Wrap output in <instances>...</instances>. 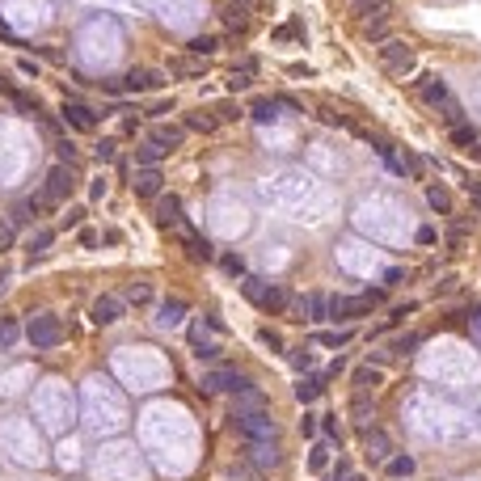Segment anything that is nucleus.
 Instances as JSON below:
<instances>
[{
  "mask_svg": "<svg viewBox=\"0 0 481 481\" xmlns=\"http://www.w3.org/2000/svg\"><path fill=\"white\" fill-rule=\"evenodd\" d=\"M123 295H97L93 308H89V317H93V325H114L118 317H123Z\"/></svg>",
  "mask_w": 481,
  "mask_h": 481,
  "instance_id": "nucleus-9",
  "label": "nucleus"
},
{
  "mask_svg": "<svg viewBox=\"0 0 481 481\" xmlns=\"http://www.w3.org/2000/svg\"><path fill=\"white\" fill-rule=\"evenodd\" d=\"M72 186H76V182H72V165H55L47 173V182H43V198L55 207V203H64V198L72 194Z\"/></svg>",
  "mask_w": 481,
  "mask_h": 481,
  "instance_id": "nucleus-7",
  "label": "nucleus"
},
{
  "mask_svg": "<svg viewBox=\"0 0 481 481\" xmlns=\"http://www.w3.org/2000/svg\"><path fill=\"white\" fill-rule=\"evenodd\" d=\"M81 220H85V207H72V211H68V216H64V228H76V224H81Z\"/></svg>",
  "mask_w": 481,
  "mask_h": 481,
  "instance_id": "nucleus-43",
  "label": "nucleus"
},
{
  "mask_svg": "<svg viewBox=\"0 0 481 481\" xmlns=\"http://www.w3.org/2000/svg\"><path fill=\"white\" fill-rule=\"evenodd\" d=\"M388 452H393L388 435L385 431H368V456H372V460H388Z\"/></svg>",
  "mask_w": 481,
  "mask_h": 481,
  "instance_id": "nucleus-19",
  "label": "nucleus"
},
{
  "mask_svg": "<svg viewBox=\"0 0 481 481\" xmlns=\"http://www.w3.org/2000/svg\"><path fill=\"white\" fill-rule=\"evenodd\" d=\"M363 34H368V39H376V43H385V39H388V21H385V17H380V21H368V26H363Z\"/></svg>",
  "mask_w": 481,
  "mask_h": 481,
  "instance_id": "nucleus-36",
  "label": "nucleus"
},
{
  "mask_svg": "<svg viewBox=\"0 0 481 481\" xmlns=\"http://www.w3.org/2000/svg\"><path fill=\"white\" fill-rule=\"evenodd\" d=\"M216 47H220V43H216V39H211V34H198V39H191V55L194 59H207V55H216Z\"/></svg>",
  "mask_w": 481,
  "mask_h": 481,
  "instance_id": "nucleus-25",
  "label": "nucleus"
},
{
  "mask_svg": "<svg viewBox=\"0 0 481 481\" xmlns=\"http://www.w3.org/2000/svg\"><path fill=\"white\" fill-rule=\"evenodd\" d=\"M156 224L161 228H182V198L178 194H156Z\"/></svg>",
  "mask_w": 481,
  "mask_h": 481,
  "instance_id": "nucleus-10",
  "label": "nucleus"
},
{
  "mask_svg": "<svg viewBox=\"0 0 481 481\" xmlns=\"http://www.w3.org/2000/svg\"><path fill=\"white\" fill-rule=\"evenodd\" d=\"M156 148H182V140H186V127H152V136H148Z\"/></svg>",
  "mask_w": 481,
  "mask_h": 481,
  "instance_id": "nucleus-16",
  "label": "nucleus"
},
{
  "mask_svg": "<svg viewBox=\"0 0 481 481\" xmlns=\"http://www.w3.org/2000/svg\"><path fill=\"white\" fill-rule=\"evenodd\" d=\"M388 477H410L414 473V456H393V460H385Z\"/></svg>",
  "mask_w": 481,
  "mask_h": 481,
  "instance_id": "nucleus-27",
  "label": "nucleus"
},
{
  "mask_svg": "<svg viewBox=\"0 0 481 481\" xmlns=\"http://www.w3.org/2000/svg\"><path fill=\"white\" fill-rule=\"evenodd\" d=\"M97 161H114V140H101L97 144Z\"/></svg>",
  "mask_w": 481,
  "mask_h": 481,
  "instance_id": "nucleus-45",
  "label": "nucleus"
},
{
  "mask_svg": "<svg viewBox=\"0 0 481 481\" xmlns=\"http://www.w3.org/2000/svg\"><path fill=\"white\" fill-rule=\"evenodd\" d=\"M17 342V325L9 321V325H0V346H13Z\"/></svg>",
  "mask_w": 481,
  "mask_h": 481,
  "instance_id": "nucleus-42",
  "label": "nucleus"
},
{
  "mask_svg": "<svg viewBox=\"0 0 481 481\" xmlns=\"http://www.w3.org/2000/svg\"><path fill=\"white\" fill-rule=\"evenodd\" d=\"M161 85H165L161 68H131L123 76V89H131V93H148V89H161Z\"/></svg>",
  "mask_w": 481,
  "mask_h": 481,
  "instance_id": "nucleus-8",
  "label": "nucleus"
},
{
  "mask_svg": "<svg viewBox=\"0 0 481 481\" xmlns=\"http://www.w3.org/2000/svg\"><path fill=\"white\" fill-rule=\"evenodd\" d=\"M224 270H228V275H245V258H237V253H224Z\"/></svg>",
  "mask_w": 481,
  "mask_h": 481,
  "instance_id": "nucleus-40",
  "label": "nucleus"
},
{
  "mask_svg": "<svg viewBox=\"0 0 481 481\" xmlns=\"http://www.w3.org/2000/svg\"><path fill=\"white\" fill-rule=\"evenodd\" d=\"M249 9H253V0H228V4H224V21H228L233 30H241V26L249 21Z\"/></svg>",
  "mask_w": 481,
  "mask_h": 481,
  "instance_id": "nucleus-17",
  "label": "nucleus"
},
{
  "mask_svg": "<svg viewBox=\"0 0 481 481\" xmlns=\"http://www.w3.org/2000/svg\"><path fill=\"white\" fill-rule=\"evenodd\" d=\"M291 363H295V368H313V350H304V346H300V350L291 355Z\"/></svg>",
  "mask_w": 481,
  "mask_h": 481,
  "instance_id": "nucleus-44",
  "label": "nucleus"
},
{
  "mask_svg": "<svg viewBox=\"0 0 481 481\" xmlns=\"http://www.w3.org/2000/svg\"><path fill=\"white\" fill-rule=\"evenodd\" d=\"M473 156H477V161H481V140H477V144H473Z\"/></svg>",
  "mask_w": 481,
  "mask_h": 481,
  "instance_id": "nucleus-48",
  "label": "nucleus"
},
{
  "mask_svg": "<svg viewBox=\"0 0 481 481\" xmlns=\"http://www.w3.org/2000/svg\"><path fill=\"white\" fill-rule=\"evenodd\" d=\"M169 76H203V59H194V55L169 59Z\"/></svg>",
  "mask_w": 481,
  "mask_h": 481,
  "instance_id": "nucleus-18",
  "label": "nucleus"
},
{
  "mask_svg": "<svg viewBox=\"0 0 481 481\" xmlns=\"http://www.w3.org/2000/svg\"><path fill=\"white\" fill-rule=\"evenodd\" d=\"M304 308H308V321H313V325L330 321V300H325V295H308V300H304Z\"/></svg>",
  "mask_w": 481,
  "mask_h": 481,
  "instance_id": "nucleus-20",
  "label": "nucleus"
},
{
  "mask_svg": "<svg viewBox=\"0 0 481 481\" xmlns=\"http://www.w3.org/2000/svg\"><path fill=\"white\" fill-rule=\"evenodd\" d=\"M317 393H321V376H304V380H300V385H295V397H300V401H304V405H308V401H313V397H317Z\"/></svg>",
  "mask_w": 481,
  "mask_h": 481,
  "instance_id": "nucleus-28",
  "label": "nucleus"
},
{
  "mask_svg": "<svg viewBox=\"0 0 481 481\" xmlns=\"http://www.w3.org/2000/svg\"><path fill=\"white\" fill-rule=\"evenodd\" d=\"M418 93L427 97L431 106H443V110L452 106V93H447V85H443L439 76H422V81H418Z\"/></svg>",
  "mask_w": 481,
  "mask_h": 481,
  "instance_id": "nucleus-13",
  "label": "nucleus"
},
{
  "mask_svg": "<svg viewBox=\"0 0 481 481\" xmlns=\"http://www.w3.org/2000/svg\"><path fill=\"white\" fill-rule=\"evenodd\" d=\"M427 203H431L435 211H447V207H452V194L443 191V186H431V191H427Z\"/></svg>",
  "mask_w": 481,
  "mask_h": 481,
  "instance_id": "nucleus-33",
  "label": "nucleus"
},
{
  "mask_svg": "<svg viewBox=\"0 0 481 481\" xmlns=\"http://www.w3.org/2000/svg\"><path fill=\"white\" fill-rule=\"evenodd\" d=\"M233 422H237V431H241V439H245V443H275V435H279L275 418H270V414H262V410L237 414Z\"/></svg>",
  "mask_w": 481,
  "mask_h": 481,
  "instance_id": "nucleus-2",
  "label": "nucleus"
},
{
  "mask_svg": "<svg viewBox=\"0 0 481 481\" xmlns=\"http://www.w3.org/2000/svg\"><path fill=\"white\" fill-rule=\"evenodd\" d=\"M262 342H266L270 350H279V334H270V330H262Z\"/></svg>",
  "mask_w": 481,
  "mask_h": 481,
  "instance_id": "nucleus-47",
  "label": "nucleus"
},
{
  "mask_svg": "<svg viewBox=\"0 0 481 481\" xmlns=\"http://www.w3.org/2000/svg\"><path fill=\"white\" fill-rule=\"evenodd\" d=\"M350 410H355V427H359V431H368V422H372V405H368V397H355V405H350Z\"/></svg>",
  "mask_w": 481,
  "mask_h": 481,
  "instance_id": "nucleus-29",
  "label": "nucleus"
},
{
  "mask_svg": "<svg viewBox=\"0 0 481 481\" xmlns=\"http://www.w3.org/2000/svg\"><path fill=\"white\" fill-rule=\"evenodd\" d=\"M131 186H136V194H140V198H156V194L165 191V178H161V169H140Z\"/></svg>",
  "mask_w": 481,
  "mask_h": 481,
  "instance_id": "nucleus-12",
  "label": "nucleus"
},
{
  "mask_svg": "<svg viewBox=\"0 0 481 481\" xmlns=\"http://www.w3.org/2000/svg\"><path fill=\"white\" fill-rule=\"evenodd\" d=\"M350 338H355V330H342V334H317V342H321V346H346Z\"/></svg>",
  "mask_w": 481,
  "mask_h": 481,
  "instance_id": "nucleus-37",
  "label": "nucleus"
},
{
  "mask_svg": "<svg viewBox=\"0 0 481 481\" xmlns=\"http://www.w3.org/2000/svg\"><path fill=\"white\" fill-rule=\"evenodd\" d=\"M211 114H216V123H233V118H241V106H233V101H220Z\"/></svg>",
  "mask_w": 481,
  "mask_h": 481,
  "instance_id": "nucleus-35",
  "label": "nucleus"
},
{
  "mask_svg": "<svg viewBox=\"0 0 481 481\" xmlns=\"http://www.w3.org/2000/svg\"><path fill=\"white\" fill-rule=\"evenodd\" d=\"M26 338H30V346L34 350H51V346H59L64 342V325H59V317H34L30 325H26Z\"/></svg>",
  "mask_w": 481,
  "mask_h": 481,
  "instance_id": "nucleus-3",
  "label": "nucleus"
},
{
  "mask_svg": "<svg viewBox=\"0 0 481 481\" xmlns=\"http://www.w3.org/2000/svg\"><path fill=\"white\" fill-rule=\"evenodd\" d=\"M51 241H55V233H51V228H39V233L30 237V253H34V258H39V253H47Z\"/></svg>",
  "mask_w": 481,
  "mask_h": 481,
  "instance_id": "nucleus-30",
  "label": "nucleus"
},
{
  "mask_svg": "<svg viewBox=\"0 0 481 481\" xmlns=\"http://www.w3.org/2000/svg\"><path fill=\"white\" fill-rule=\"evenodd\" d=\"M203 388L207 393H245L249 376L237 368H211V372H203Z\"/></svg>",
  "mask_w": 481,
  "mask_h": 481,
  "instance_id": "nucleus-4",
  "label": "nucleus"
},
{
  "mask_svg": "<svg viewBox=\"0 0 481 481\" xmlns=\"http://www.w3.org/2000/svg\"><path fill=\"white\" fill-rule=\"evenodd\" d=\"M148 300H152V288L148 283H131L127 295H123V304H148Z\"/></svg>",
  "mask_w": 481,
  "mask_h": 481,
  "instance_id": "nucleus-31",
  "label": "nucleus"
},
{
  "mask_svg": "<svg viewBox=\"0 0 481 481\" xmlns=\"http://www.w3.org/2000/svg\"><path fill=\"white\" fill-rule=\"evenodd\" d=\"M220 123H216V114L211 110H194V114H186V131H216Z\"/></svg>",
  "mask_w": 481,
  "mask_h": 481,
  "instance_id": "nucleus-22",
  "label": "nucleus"
},
{
  "mask_svg": "<svg viewBox=\"0 0 481 481\" xmlns=\"http://www.w3.org/2000/svg\"><path fill=\"white\" fill-rule=\"evenodd\" d=\"M182 313H186V304H182V300H165V304H161V313H156V325H178V321H182Z\"/></svg>",
  "mask_w": 481,
  "mask_h": 481,
  "instance_id": "nucleus-21",
  "label": "nucleus"
},
{
  "mask_svg": "<svg viewBox=\"0 0 481 481\" xmlns=\"http://www.w3.org/2000/svg\"><path fill=\"white\" fill-rule=\"evenodd\" d=\"M380 59H385V68L393 72V76H405V72L414 68V47H410V43H401V39H385Z\"/></svg>",
  "mask_w": 481,
  "mask_h": 481,
  "instance_id": "nucleus-5",
  "label": "nucleus"
},
{
  "mask_svg": "<svg viewBox=\"0 0 481 481\" xmlns=\"http://www.w3.org/2000/svg\"><path fill=\"white\" fill-rule=\"evenodd\" d=\"M325 465H330V447H325V443H317V447H313V456H308V469H313V473H321Z\"/></svg>",
  "mask_w": 481,
  "mask_h": 481,
  "instance_id": "nucleus-34",
  "label": "nucleus"
},
{
  "mask_svg": "<svg viewBox=\"0 0 481 481\" xmlns=\"http://www.w3.org/2000/svg\"><path fill=\"white\" fill-rule=\"evenodd\" d=\"M161 156H165V148H156L152 140H144V144L136 148V161H140L144 169H156V165H161Z\"/></svg>",
  "mask_w": 481,
  "mask_h": 481,
  "instance_id": "nucleus-23",
  "label": "nucleus"
},
{
  "mask_svg": "<svg viewBox=\"0 0 481 481\" xmlns=\"http://www.w3.org/2000/svg\"><path fill=\"white\" fill-rule=\"evenodd\" d=\"M418 342H422V338H418V334L401 338V342H397V346H393V355H401V359H405V355H414V346H418Z\"/></svg>",
  "mask_w": 481,
  "mask_h": 481,
  "instance_id": "nucleus-39",
  "label": "nucleus"
},
{
  "mask_svg": "<svg viewBox=\"0 0 481 481\" xmlns=\"http://www.w3.org/2000/svg\"><path fill=\"white\" fill-rule=\"evenodd\" d=\"M245 452H249V460H253L258 469H275V465L283 460V452H279V443H249Z\"/></svg>",
  "mask_w": 481,
  "mask_h": 481,
  "instance_id": "nucleus-11",
  "label": "nucleus"
},
{
  "mask_svg": "<svg viewBox=\"0 0 481 481\" xmlns=\"http://www.w3.org/2000/svg\"><path fill=\"white\" fill-rule=\"evenodd\" d=\"M9 241H13V224H9V220H4V224H0V249H4V245H9Z\"/></svg>",
  "mask_w": 481,
  "mask_h": 481,
  "instance_id": "nucleus-46",
  "label": "nucleus"
},
{
  "mask_svg": "<svg viewBox=\"0 0 481 481\" xmlns=\"http://www.w3.org/2000/svg\"><path fill=\"white\" fill-rule=\"evenodd\" d=\"M249 85H253V76H249V72H241V68H233V76H228V89H233V93H241V89H249Z\"/></svg>",
  "mask_w": 481,
  "mask_h": 481,
  "instance_id": "nucleus-38",
  "label": "nucleus"
},
{
  "mask_svg": "<svg viewBox=\"0 0 481 481\" xmlns=\"http://www.w3.org/2000/svg\"><path fill=\"white\" fill-rule=\"evenodd\" d=\"M452 144L473 148V144H477V131H473V127H465V123H456V127H452Z\"/></svg>",
  "mask_w": 481,
  "mask_h": 481,
  "instance_id": "nucleus-32",
  "label": "nucleus"
},
{
  "mask_svg": "<svg viewBox=\"0 0 481 481\" xmlns=\"http://www.w3.org/2000/svg\"><path fill=\"white\" fill-rule=\"evenodd\" d=\"M55 152H59V156H64L68 165L76 161V144H72V140H59V144H55Z\"/></svg>",
  "mask_w": 481,
  "mask_h": 481,
  "instance_id": "nucleus-41",
  "label": "nucleus"
},
{
  "mask_svg": "<svg viewBox=\"0 0 481 481\" xmlns=\"http://www.w3.org/2000/svg\"><path fill=\"white\" fill-rule=\"evenodd\" d=\"M376 295H334L330 300V321H350V317H363L372 313Z\"/></svg>",
  "mask_w": 481,
  "mask_h": 481,
  "instance_id": "nucleus-6",
  "label": "nucleus"
},
{
  "mask_svg": "<svg viewBox=\"0 0 481 481\" xmlns=\"http://www.w3.org/2000/svg\"><path fill=\"white\" fill-rule=\"evenodd\" d=\"M64 118H68L76 131H93L97 127V114L89 106H81V101H68V106H64Z\"/></svg>",
  "mask_w": 481,
  "mask_h": 481,
  "instance_id": "nucleus-14",
  "label": "nucleus"
},
{
  "mask_svg": "<svg viewBox=\"0 0 481 481\" xmlns=\"http://www.w3.org/2000/svg\"><path fill=\"white\" fill-rule=\"evenodd\" d=\"M241 295H245L249 304H258L262 313H283V308H288V300H291L279 283H266V279H253V275L241 283Z\"/></svg>",
  "mask_w": 481,
  "mask_h": 481,
  "instance_id": "nucleus-1",
  "label": "nucleus"
},
{
  "mask_svg": "<svg viewBox=\"0 0 481 481\" xmlns=\"http://www.w3.org/2000/svg\"><path fill=\"white\" fill-rule=\"evenodd\" d=\"M376 385H380V372H376V368H359V372H355V393H359V397L372 393Z\"/></svg>",
  "mask_w": 481,
  "mask_h": 481,
  "instance_id": "nucleus-24",
  "label": "nucleus"
},
{
  "mask_svg": "<svg viewBox=\"0 0 481 481\" xmlns=\"http://www.w3.org/2000/svg\"><path fill=\"white\" fill-rule=\"evenodd\" d=\"M182 245H186V253H191L194 262H207L211 258V241L203 237V233H194V228H182Z\"/></svg>",
  "mask_w": 481,
  "mask_h": 481,
  "instance_id": "nucleus-15",
  "label": "nucleus"
},
{
  "mask_svg": "<svg viewBox=\"0 0 481 481\" xmlns=\"http://www.w3.org/2000/svg\"><path fill=\"white\" fill-rule=\"evenodd\" d=\"M279 106H283V101H275V97H262V101H253V110H249V114H253L258 123H270Z\"/></svg>",
  "mask_w": 481,
  "mask_h": 481,
  "instance_id": "nucleus-26",
  "label": "nucleus"
}]
</instances>
